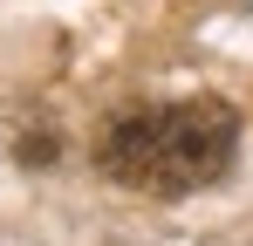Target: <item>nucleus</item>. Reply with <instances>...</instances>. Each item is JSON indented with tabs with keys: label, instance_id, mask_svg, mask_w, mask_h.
Returning <instances> with one entry per match:
<instances>
[{
	"label": "nucleus",
	"instance_id": "f257e3e1",
	"mask_svg": "<svg viewBox=\"0 0 253 246\" xmlns=\"http://www.w3.org/2000/svg\"><path fill=\"white\" fill-rule=\"evenodd\" d=\"M233 144H240L233 103L192 96V103H171V110L124 117L110 137H103L96 164H103V178H117V185H130V192L178 199V192H199V185H212V178H226Z\"/></svg>",
	"mask_w": 253,
	"mask_h": 246
}]
</instances>
